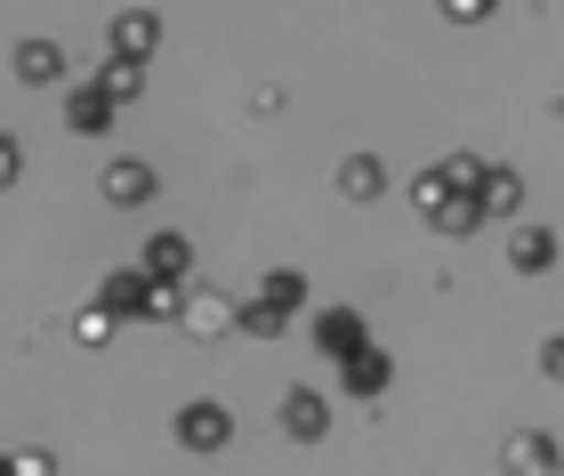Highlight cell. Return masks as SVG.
Returning <instances> with one entry per match:
<instances>
[{"label": "cell", "instance_id": "cell-20", "mask_svg": "<svg viewBox=\"0 0 564 476\" xmlns=\"http://www.w3.org/2000/svg\"><path fill=\"white\" fill-rule=\"evenodd\" d=\"M17 476H57V461L48 453H17Z\"/></svg>", "mask_w": 564, "mask_h": 476}, {"label": "cell", "instance_id": "cell-8", "mask_svg": "<svg viewBox=\"0 0 564 476\" xmlns=\"http://www.w3.org/2000/svg\"><path fill=\"white\" fill-rule=\"evenodd\" d=\"M138 267H145V274H162V283H186V267H194V242H186V235H153V242L138 250Z\"/></svg>", "mask_w": 564, "mask_h": 476}, {"label": "cell", "instance_id": "cell-5", "mask_svg": "<svg viewBox=\"0 0 564 476\" xmlns=\"http://www.w3.org/2000/svg\"><path fill=\"white\" fill-rule=\"evenodd\" d=\"M177 323H186L194 339H218V332H235V323H242V307L226 291H186V315H177Z\"/></svg>", "mask_w": 564, "mask_h": 476}, {"label": "cell", "instance_id": "cell-23", "mask_svg": "<svg viewBox=\"0 0 564 476\" xmlns=\"http://www.w3.org/2000/svg\"><path fill=\"white\" fill-rule=\"evenodd\" d=\"M0 476H17V461H0Z\"/></svg>", "mask_w": 564, "mask_h": 476}, {"label": "cell", "instance_id": "cell-11", "mask_svg": "<svg viewBox=\"0 0 564 476\" xmlns=\"http://www.w3.org/2000/svg\"><path fill=\"white\" fill-rule=\"evenodd\" d=\"M388 356H379V347H364V356H347L339 364V380H347V396H379V388H388Z\"/></svg>", "mask_w": 564, "mask_h": 476}, {"label": "cell", "instance_id": "cell-3", "mask_svg": "<svg viewBox=\"0 0 564 476\" xmlns=\"http://www.w3.org/2000/svg\"><path fill=\"white\" fill-rule=\"evenodd\" d=\"M274 420H282V436H299V444H323L330 436V404H323L315 388H282Z\"/></svg>", "mask_w": 564, "mask_h": 476}, {"label": "cell", "instance_id": "cell-18", "mask_svg": "<svg viewBox=\"0 0 564 476\" xmlns=\"http://www.w3.org/2000/svg\"><path fill=\"white\" fill-rule=\"evenodd\" d=\"M17 178H24V145L0 130V186H17Z\"/></svg>", "mask_w": 564, "mask_h": 476}, {"label": "cell", "instance_id": "cell-6", "mask_svg": "<svg viewBox=\"0 0 564 476\" xmlns=\"http://www.w3.org/2000/svg\"><path fill=\"white\" fill-rule=\"evenodd\" d=\"M153 186H162V178H153V162H130V154H121V162L106 170V203H113V210L153 203Z\"/></svg>", "mask_w": 564, "mask_h": 476}, {"label": "cell", "instance_id": "cell-2", "mask_svg": "<svg viewBox=\"0 0 564 476\" xmlns=\"http://www.w3.org/2000/svg\"><path fill=\"white\" fill-rule=\"evenodd\" d=\"M113 106H121V97H113L106 82L65 89V130H73V138H106V130H113Z\"/></svg>", "mask_w": 564, "mask_h": 476}, {"label": "cell", "instance_id": "cell-14", "mask_svg": "<svg viewBox=\"0 0 564 476\" xmlns=\"http://www.w3.org/2000/svg\"><path fill=\"white\" fill-rule=\"evenodd\" d=\"M97 82H106L121 106H130V97L145 89V57H106V65H97Z\"/></svg>", "mask_w": 564, "mask_h": 476}, {"label": "cell", "instance_id": "cell-10", "mask_svg": "<svg viewBox=\"0 0 564 476\" xmlns=\"http://www.w3.org/2000/svg\"><path fill=\"white\" fill-rule=\"evenodd\" d=\"M339 186H347V203H379V194H388V170H379L371 154H347L339 162Z\"/></svg>", "mask_w": 564, "mask_h": 476}, {"label": "cell", "instance_id": "cell-4", "mask_svg": "<svg viewBox=\"0 0 564 476\" xmlns=\"http://www.w3.org/2000/svg\"><path fill=\"white\" fill-rule=\"evenodd\" d=\"M106 48H113V57H153V48H162V17H153V9H121L106 24Z\"/></svg>", "mask_w": 564, "mask_h": 476}, {"label": "cell", "instance_id": "cell-15", "mask_svg": "<svg viewBox=\"0 0 564 476\" xmlns=\"http://www.w3.org/2000/svg\"><path fill=\"white\" fill-rule=\"evenodd\" d=\"M282 323H291V307H274V299H250L235 332H250V339H282Z\"/></svg>", "mask_w": 564, "mask_h": 476}, {"label": "cell", "instance_id": "cell-16", "mask_svg": "<svg viewBox=\"0 0 564 476\" xmlns=\"http://www.w3.org/2000/svg\"><path fill=\"white\" fill-rule=\"evenodd\" d=\"M259 299H274V307H291V315H299V307H306V274H299V267H274L267 283H259Z\"/></svg>", "mask_w": 564, "mask_h": 476}, {"label": "cell", "instance_id": "cell-12", "mask_svg": "<svg viewBox=\"0 0 564 476\" xmlns=\"http://www.w3.org/2000/svg\"><path fill=\"white\" fill-rule=\"evenodd\" d=\"M508 476H556V444L549 436H508Z\"/></svg>", "mask_w": 564, "mask_h": 476}, {"label": "cell", "instance_id": "cell-19", "mask_svg": "<svg viewBox=\"0 0 564 476\" xmlns=\"http://www.w3.org/2000/svg\"><path fill=\"white\" fill-rule=\"evenodd\" d=\"M73 332H82V339L97 347V339H106V332H113V315H106V307H82V323H73Z\"/></svg>", "mask_w": 564, "mask_h": 476}, {"label": "cell", "instance_id": "cell-1", "mask_svg": "<svg viewBox=\"0 0 564 476\" xmlns=\"http://www.w3.org/2000/svg\"><path fill=\"white\" fill-rule=\"evenodd\" d=\"M170 436L186 444V453H226V444H235V412L210 404V396H194V404L170 420Z\"/></svg>", "mask_w": 564, "mask_h": 476}, {"label": "cell", "instance_id": "cell-22", "mask_svg": "<svg viewBox=\"0 0 564 476\" xmlns=\"http://www.w3.org/2000/svg\"><path fill=\"white\" fill-rule=\"evenodd\" d=\"M541 364H549V380H564V339H549V356H541Z\"/></svg>", "mask_w": 564, "mask_h": 476}, {"label": "cell", "instance_id": "cell-9", "mask_svg": "<svg viewBox=\"0 0 564 476\" xmlns=\"http://www.w3.org/2000/svg\"><path fill=\"white\" fill-rule=\"evenodd\" d=\"M17 82H33V89L65 82V48H57V41H24V48H17Z\"/></svg>", "mask_w": 564, "mask_h": 476}, {"label": "cell", "instance_id": "cell-21", "mask_svg": "<svg viewBox=\"0 0 564 476\" xmlns=\"http://www.w3.org/2000/svg\"><path fill=\"white\" fill-rule=\"evenodd\" d=\"M484 9H492V0H444V17H459V24H468V17H484Z\"/></svg>", "mask_w": 564, "mask_h": 476}, {"label": "cell", "instance_id": "cell-13", "mask_svg": "<svg viewBox=\"0 0 564 476\" xmlns=\"http://www.w3.org/2000/svg\"><path fill=\"white\" fill-rule=\"evenodd\" d=\"M549 259H556V235L549 227H524L517 242H508V267H517V274H541Z\"/></svg>", "mask_w": 564, "mask_h": 476}, {"label": "cell", "instance_id": "cell-17", "mask_svg": "<svg viewBox=\"0 0 564 476\" xmlns=\"http://www.w3.org/2000/svg\"><path fill=\"white\" fill-rule=\"evenodd\" d=\"M476 203H484V210H517V203H524V186H517V170H484V186H476Z\"/></svg>", "mask_w": 564, "mask_h": 476}, {"label": "cell", "instance_id": "cell-7", "mask_svg": "<svg viewBox=\"0 0 564 476\" xmlns=\"http://www.w3.org/2000/svg\"><path fill=\"white\" fill-rule=\"evenodd\" d=\"M315 339H323V356H364V315H355V307H323L315 315Z\"/></svg>", "mask_w": 564, "mask_h": 476}]
</instances>
